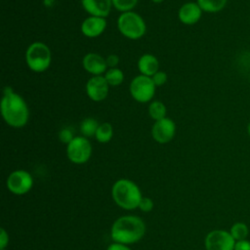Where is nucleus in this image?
Listing matches in <instances>:
<instances>
[{
	"mask_svg": "<svg viewBox=\"0 0 250 250\" xmlns=\"http://www.w3.org/2000/svg\"><path fill=\"white\" fill-rule=\"evenodd\" d=\"M0 110L4 121L13 128H21L28 122V106L23 98L11 87L3 89Z\"/></svg>",
	"mask_w": 250,
	"mask_h": 250,
	"instance_id": "f257e3e1",
	"label": "nucleus"
},
{
	"mask_svg": "<svg viewBox=\"0 0 250 250\" xmlns=\"http://www.w3.org/2000/svg\"><path fill=\"white\" fill-rule=\"evenodd\" d=\"M146 226L137 216H123L118 218L111 227V238L122 244H132L139 241L145 234Z\"/></svg>",
	"mask_w": 250,
	"mask_h": 250,
	"instance_id": "f03ea898",
	"label": "nucleus"
},
{
	"mask_svg": "<svg viewBox=\"0 0 250 250\" xmlns=\"http://www.w3.org/2000/svg\"><path fill=\"white\" fill-rule=\"evenodd\" d=\"M112 197L118 206L127 210L139 207L143 198L138 186L127 179H120L114 183L112 187Z\"/></svg>",
	"mask_w": 250,
	"mask_h": 250,
	"instance_id": "7ed1b4c3",
	"label": "nucleus"
},
{
	"mask_svg": "<svg viewBox=\"0 0 250 250\" xmlns=\"http://www.w3.org/2000/svg\"><path fill=\"white\" fill-rule=\"evenodd\" d=\"M52 62L50 48L43 42L36 41L31 43L25 51V62L28 68L34 72L47 70Z\"/></svg>",
	"mask_w": 250,
	"mask_h": 250,
	"instance_id": "20e7f679",
	"label": "nucleus"
},
{
	"mask_svg": "<svg viewBox=\"0 0 250 250\" xmlns=\"http://www.w3.org/2000/svg\"><path fill=\"white\" fill-rule=\"evenodd\" d=\"M117 28L124 37L137 40L145 35L146 25L139 14L129 11L120 14L117 19Z\"/></svg>",
	"mask_w": 250,
	"mask_h": 250,
	"instance_id": "39448f33",
	"label": "nucleus"
},
{
	"mask_svg": "<svg viewBox=\"0 0 250 250\" xmlns=\"http://www.w3.org/2000/svg\"><path fill=\"white\" fill-rule=\"evenodd\" d=\"M156 86L151 77L143 74L134 77L129 85V92L131 97L138 103H148L152 100L155 94Z\"/></svg>",
	"mask_w": 250,
	"mask_h": 250,
	"instance_id": "423d86ee",
	"label": "nucleus"
},
{
	"mask_svg": "<svg viewBox=\"0 0 250 250\" xmlns=\"http://www.w3.org/2000/svg\"><path fill=\"white\" fill-rule=\"evenodd\" d=\"M91 154L92 146L86 137H74L72 141L66 145L67 158L75 164H82L87 162L91 157Z\"/></svg>",
	"mask_w": 250,
	"mask_h": 250,
	"instance_id": "0eeeda50",
	"label": "nucleus"
},
{
	"mask_svg": "<svg viewBox=\"0 0 250 250\" xmlns=\"http://www.w3.org/2000/svg\"><path fill=\"white\" fill-rule=\"evenodd\" d=\"M206 250H233L235 240L230 232L225 229H214L205 237Z\"/></svg>",
	"mask_w": 250,
	"mask_h": 250,
	"instance_id": "6e6552de",
	"label": "nucleus"
},
{
	"mask_svg": "<svg viewBox=\"0 0 250 250\" xmlns=\"http://www.w3.org/2000/svg\"><path fill=\"white\" fill-rule=\"evenodd\" d=\"M31 175L24 170H16L10 174L7 180L8 189L15 194H24L32 188Z\"/></svg>",
	"mask_w": 250,
	"mask_h": 250,
	"instance_id": "1a4fd4ad",
	"label": "nucleus"
},
{
	"mask_svg": "<svg viewBox=\"0 0 250 250\" xmlns=\"http://www.w3.org/2000/svg\"><path fill=\"white\" fill-rule=\"evenodd\" d=\"M176 134V124L169 118L164 117L160 120L154 121L151 127L152 139L159 144H167L173 140Z\"/></svg>",
	"mask_w": 250,
	"mask_h": 250,
	"instance_id": "9d476101",
	"label": "nucleus"
},
{
	"mask_svg": "<svg viewBox=\"0 0 250 250\" xmlns=\"http://www.w3.org/2000/svg\"><path fill=\"white\" fill-rule=\"evenodd\" d=\"M109 92V85L104 75H94L86 83V94L94 102L104 101Z\"/></svg>",
	"mask_w": 250,
	"mask_h": 250,
	"instance_id": "9b49d317",
	"label": "nucleus"
},
{
	"mask_svg": "<svg viewBox=\"0 0 250 250\" xmlns=\"http://www.w3.org/2000/svg\"><path fill=\"white\" fill-rule=\"evenodd\" d=\"M106 28L105 18L89 16L81 23V32L88 38H96L101 36Z\"/></svg>",
	"mask_w": 250,
	"mask_h": 250,
	"instance_id": "f8f14e48",
	"label": "nucleus"
},
{
	"mask_svg": "<svg viewBox=\"0 0 250 250\" xmlns=\"http://www.w3.org/2000/svg\"><path fill=\"white\" fill-rule=\"evenodd\" d=\"M202 9L197 4V2H187L184 3L179 11H178V18L180 21L187 25H191L199 21L202 16Z\"/></svg>",
	"mask_w": 250,
	"mask_h": 250,
	"instance_id": "ddd939ff",
	"label": "nucleus"
},
{
	"mask_svg": "<svg viewBox=\"0 0 250 250\" xmlns=\"http://www.w3.org/2000/svg\"><path fill=\"white\" fill-rule=\"evenodd\" d=\"M83 68L94 75H102L107 70V64L105 58L102 57L97 53H88L83 57L82 60Z\"/></svg>",
	"mask_w": 250,
	"mask_h": 250,
	"instance_id": "4468645a",
	"label": "nucleus"
},
{
	"mask_svg": "<svg viewBox=\"0 0 250 250\" xmlns=\"http://www.w3.org/2000/svg\"><path fill=\"white\" fill-rule=\"evenodd\" d=\"M81 4L90 16L101 18H106L113 7L111 0H81Z\"/></svg>",
	"mask_w": 250,
	"mask_h": 250,
	"instance_id": "2eb2a0df",
	"label": "nucleus"
},
{
	"mask_svg": "<svg viewBox=\"0 0 250 250\" xmlns=\"http://www.w3.org/2000/svg\"><path fill=\"white\" fill-rule=\"evenodd\" d=\"M137 66L141 74L151 77L159 70V62L155 56L145 54L139 58Z\"/></svg>",
	"mask_w": 250,
	"mask_h": 250,
	"instance_id": "dca6fc26",
	"label": "nucleus"
},
{
	"mask_svg": "<svg viewBox=\"0 0 250 250\" xmlns=\"http://www.w3.org/2000/svg\"><path fill=\"white\" fill-rule=\"evenodd\" d=\"M196 2L203 12L214 14L221 12L226 7L228 0H196Z\"/></svg>",
	"mask_w": 250,
	"mask_h": 250,
	"instance_id": "f3484780",
	"label": "nucleus"
},
{
	"mask_svg": "<svg viewBox=\"0 0 250 250\" xmlns=\"http://www.w3.org/2000/svg\"><path fill=\"white\" fill-rule=\"evenodd\" d=\"M113 136V129L110 123L108 122H103L99 125L95 138L99 143L105 144L108 143Z\"/></svg>",
	"mask_w": 250,
	"mask_h": 250,
	"instance_id": "a211bd4d",
	"label": "nucleus"
},
{
	"mask_svg": "<svg viewBox=\"0 0 250 250\" xmlns=\"http://www.w3.org/2000/svg\"><path fill=\"white\" fill-rule=\"evenodd\" d=\"M147 112L150 118H152L154 121L160 120L164 117H166V106L165 104L160 101H153L149 104L147 107Z\"/></svg>",
	"mask_w": 250,
	"mask_h": 250,
	"instance_id": "6ab92c4d",
	"label": "nucleus"
},
{
	"mask_svg": "<svg viewBox=\"0 0 250 250\" xmlns=\"http://www.w3.org/2000/svg\"><path fill=\"white\" fill-rule=\"evenodd\" d=\"M104 76L109 86H119L124 81V73L118 67L107 68Z\"/></svg>",
	"mask_w": 250,
	"mask_h": 250,
	"instance_id": "aec40b11",
	"label": "nucleus"
},
{
	"mask_svg": "<svg viewBox=\"0 0 250 250\" xmlns=\"http://www.w3.org/2000/svg\"><path fill=\"white\" fill-rule=\"evenodd\" d=\"M99 125L100 124L95 118L87 117L80 124V132L83 137H86V138L95 137Z\"/></svg>",
	"mask_w": 250,
	"mask_h": 250,
	"instance_id": "412c9836",
	"label": "nucleus"
},
{
	"mask_svg": "<svg viewBox=\"0 0 250 250\" xmlns=\"http://www.w3.org/2000/svg\"><path fill=\"white\" fill-rule=\"evenodd\" d=\"M229 232L235 241H240L247 239L249 234V228L243 222H236L230 227Z\"/></svg>",
	"mask_w": 250,
	"mask_h": 250,
	"instance_id": "4be33fe9",
	"label": "nucleus"
},
{
	"mask_svg": "<svg viewBox=\"0 0 250 250\" xmlns=\"http://www.w3.org/2000/svg\"><path fill=\"white\" fill-rule=\"evenodd\" d=\"M112 6L119 12H129L137 5L139 0H111Z\"/></svg>",
	"mask_w": 250,
	"mask_h": 250,
	"instance_id": "5701e85b",
	"label": "nucleus"
},
{
	"mask_svg": "<svg viewBox=\"0 0 250 250\" xmlns=\"http://www.w3.org/2000/svg\"><path fill=\"white\" fill-rule=\"evenodd\" d=\"M151 79L154 83V85L156 87H160L162 85H164L166 82H167V74L165 71H162V70H158L156 73H154L152 76H151Z\"/></svg>",
	"mask_w": 250,
	"mask_h": 250,
	"instance_id": "b1692460",
	"label": "nucleus"
},
{
	"mask_svg": "<svg viewBox=\"0 0 250 250\" xmlns=\"http://www.w3.org/2000/svg\"><path fill=\"white\" fill-rule=\"evenodd\" d=\"M74 138V136H73V133H72V131L70 130V129H68V128H63V129H62L60 132H59V139H60V141L62 142V143H63V144H68V143H70L71 141H72V139Z\"/></svg>",
	"mask_w": 250,
	"mask_h": 250,
	"instance_id": "393cba45",
	"label": "nucleus"
},
{
	"mask_svg": "<svg viewBox=\"0 0 250 250\" xmlns=\"http://www.w3.org/2000/svg\"><path fill=\"white\" fill-rule=\"evenodd\" d=\"M139 208L144 212H149L153 208V201L148 197H143L139 204Z\"/></svg>",
	"mask_w": 250,
	"mask_h": 250,
	"instance_id": "a878e982",
	"label": "nucleus"
},
{
	"mask_svg": "<svg viewBox=\"0 0 250 250\" xmlns=\"http://www.w3.org/2000/svg\"><path fill=\"white\" fill-rule=\"evenodd\" d=\"M105 62L107 64V68L117 67V65L119 63V57L115 54H110L105 58Z\"/></svg>",
	"mask_w": 250,
	"mask_h": 250,
	"instance_id": "bb28decb",
	"label": "nucleus"
},
{
	"mask_svg": "<svg viewBox=\"0 0 250 250\" xmlns=\"http://www.w3.org/2000/svg\"><path fill=\"white\" fill-rule=\"evenodd\" d=\"M233 250H250V240L244 239L240 241H235Z\"/></svg>",
	"mask_w": 250,
	"mask_h": 250,
	"instance_id": "cd10ccee",
	"label": "nucleus"
},
{
	"mask_svg": "<svg viewBox=\"0 0 250 250\" xmlns=\"http://www.w3.org/2000/svg\"><path fill=\"white\" fill-rule=\"evenodd\" d=\"M9 236L8 233L4 229H0V249H5V247L8 245Z\"/></svg>",
	"mask_w": 250,
	"mask_h": 250,
	"instance_id": "c85d7f7f",
	"label": "nucleus"
},
{
	"mask_svg": "<svg viewBox=\"0 0 250 250\" xmlns=\"http://www.w3.org/2000/svg\"><path fill=\"white\" fill-rule=\"evenodd\" d=\"M106 250H131L129 247H127L125 244L122 243H112L110 244Z\"/></svg>",
	"mask_w": 250,
	"mask_h": 250,
	"instance_id": "c756f323",
	"label": "nucleus"
},
{
	"mask_svg": "<svg viewBox=\"0 0 250 250\" xmlns=\"http://www.w3.org/2000/svg\"><path fill=\"white\" fill-rule=\"evenodd\" d=\"M247 134H248V136L250 137V121H249V123H248V125H247Z\"/></svg>",
	"mask_w": 250,
	"mask_h": 250,
	"instance_id": "7c9ffc66",
	"label": "nucleus"
},
{
	"mask_svg": "<svg viewBox=\"0 0 250 250\" xmlns=\"http://www.w3.org/2000/svg\"><path fill=\"white\" fill-rule=\"evenodd\" d=\"M153 3H155V4H159V3H161V2H163L164 0H151Z\"/></svg>",
	"mask_w": 250,
	"mask_h": 250,
	"instance_id": "2f4dec72",
	"label": "nucleus"
},
{
	"mask_svg": "<svg viewBox=\"0 0 250 250\" xmlns=\"http://www.w3.org/2000/svg\"><path fill=\"white\" fill-rule=\"evenodd\" d=\"M0 250H5V249H0Z\"/></svg>",
	"mask_w": 250,
	"mask_h": 250,
	"instance_id": "473e14b6",
	"label": "nucleus"
}]
</instances>
